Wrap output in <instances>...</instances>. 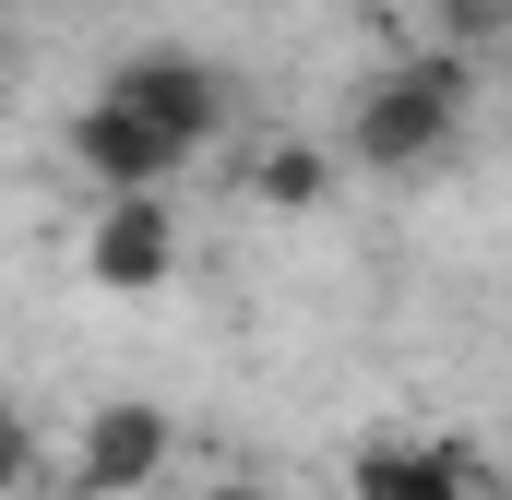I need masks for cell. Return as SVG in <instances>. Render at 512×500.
I'll return each instance as SVG.
<instances>
[{"label":"cell","mask_w":512,"mask_h":500,"mask_svg":"<svg viewBox=\"0 0 512 500\" xmlns=\"http://www.w3.org/2000/svg\"><path fill=\"white\" fill-rule=\"evenodd\" d=\"M24 477H36V441H24V429H12V417H0V500L24 489Z\"/></svg>","instance_id":"obj_8"},{"label":"cell","mask_w":512,"mask_h":500,"mask_svg":"<svg viewBox=\"0 0 512 500\" xmlns=\"http://www.w3.org/2000/svg\"><path fill=\"white\" fill-rule=\"evenodd\" d=\"M346 500H465V453L453 441H358V465H346Z\"/></svg>","instance_id":"obj_6"},{"label":"cell","mask_w":512,"mask_h":500,"mask_svg":"<svg viewBox=\"0 0 512 500\" xmlns=\"http://www.w3.org/2000/svg\"><path fill=\"white\" fill-rule=\"evenodd\" d=\"M465 96H477L465 48H417V60H393L382 84L358 96V120H346V155H358L370 179H417V167H441V155H453V131H465Z\"/></svg>","instance_id":"obj_1"},{"label":"cell","mask_w":512,"mask_h":500,"mask_svg":"<svg viewBox=\"0 0 512 500\" xmlns=\"http://www.w3.org/2000/svg\"><path fill=\"white\" fill-rule=\"evenodd\" d=\"M215 500H286V489H262V477H227V489H215Z\"/></svg>","instance_id":"obj_9"},{"label":"cell","mask_w":512,"mask_h":500,"mask_svg":"<svg viewBox=\"0 0 512 500\" xmlns=\"http://www.w3.org/2000/svg\"><path fill=\"white\" fill-rule=\"evenodd\" d=\"M155 465H167V405H96L72 429V489L84 500H131Z\"/></svg>","instance_id":"obj_5"},{"label":"cell","mask_w":512,"mask_h":500,"mask_svg":"<svg viewBox=\"0 0 512 500\" xmlns=\"http://www.w3.org/2000/svg\"><path fill=\"white\" fill-rule=\"evenodd\" d=\"M108 96H131L143 120H167L191 155H203V143L227 131V108H239V84H227L215 60H191V48H131L120 72H108Z\"/></svg>","instance_id":"obj_2"},{"label":"cell","mask_w":512,"mask_h":500,"mask_svg":"<svg viewBox=\"0 0 512 500\" xmlns=\"http://www.w3.org/2000/svg\"><path fill=\"white\" fill-rule=\"evenodd\" d=\"M72 167H84L96 191H167V179L191 167V143L167 120H143L131 96H96V108L72 120Z\"/></svg>","instance_id":"obj_3"},{"label":"cell","mask_w":512,"mask_h":500,"mask_svg":"<svg viewBox=\"0 0 512 500\" xmlns=\"http://www.w3.org/2000/svg\"><path fill=\"white\" fill-rule=\"evenodd\" d=\"M84 274L96 286H167L179 274V215H167V191H108L96 203V227H84Z\"/></svg>","instance_id":"obj_4"},{"label":"cell","mask_w":512,"mask_h":500,"mask_svg":"<svg viewBox=\"0 0 512 500\" xmlns=\"http://www.w3.org/2000/svg\"><path fill=\"white\" fill-rule=\"evenodd\" d=\"M322 191H334V167H322L310 143H274V155H262V203H322Z\"/></svg>","instance_id":"obj_7"}]
</instances>
